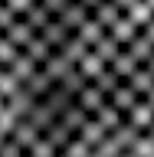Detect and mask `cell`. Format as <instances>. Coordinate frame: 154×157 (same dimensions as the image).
<instances>
[{
    "mask_svg": "<svg viewBox=\"0 0 154 157\" xmlns=\"http://www.w3.org/2000/svg\"><path fill=\"white\" fill-rule=\"evenodd\" d=\"M151 3H154V0H151Z\"/></svg>",
    "mask_w": 154,
    "mask_h": 157,
    "instance_id": "obj_1",
    "label": "cell"
}]
</instances>
